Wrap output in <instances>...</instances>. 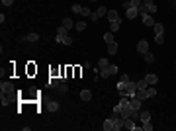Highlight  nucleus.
<instances>
[{
  "instance_id": "obj_12",
  "label": "nucleus",
  "mask_w": 176,
  "mask_h": 131,
  "mask_svg": "<svg viewBox=\"0 0 176 131\" xmlns=\"http://www.w3.org/2000/svg\"><path fill=\"white\" fill-rule=\"evenodd\" d=\"M59 84H61V78H57V76H51V78H49V86H51V88H57Z\"/></svg>"
},
{
  "instance_id": "obj_3",
  "label": "nucleus",
  "mask_w": 176,
  "mask_h": 131,
  "mask_svg": "<svg viewBox=\"0 0 176 131\" xmlns=\"http://www.w3.org/2000/svg\"><path fill=\"white\" fill-rule=\"evenodd\" d=\"M137 51H139V53H143V55L149 51V43L145 41V39H141V41L137 43Z\"/></svg>"
},
{
  "instance_id": "obj_41",
  "label": "nucleus",
  "mask_w": 176,
  "mask_h": 131,
  "mask_svg": "<svg viewBox=\"0 0 176 131\" xmlns=\"http://www.w3.org/2000/svg\"><path fill=\"white\" fill-rule=\"evenodd\" d=\"M141 2H143V4H145V6H151V4H155L153 0H141Z\"/></svg>"
},
{
  "instance_id": "obj_27",
  "label": "nucleus",
  "mask_w": 176,
  "mask_h": 131,
  "mask_svg": "<svg viewBox=\"0 0 176 131\" xmlns=\"http://www.w3.org/2000/svg\"><path fill=\"white\" fill-rule=\"evenodd\" d=\"M145 61H147V63H153L155 61V55L151 51H147V53H145Z\"/></svg>"
},
{
  "instance_id": "obj_28",
  "label": "nucleus",
  "mask_w": 176,
  "mask_h": 131,
  "mask_svg": "<svg viewBox=\"0 0 176 131\" xmlns=\"http://www.w3.org/2000/svg\"><path fill=\"white\" fill-rule=\"evenodd\" d=\"M47 108L51 110V112H57V110H59V102H49V106H47Z\"/></svg>"
},
{
  "instance_id": "obj_37",
  "label": "nucleus",
  "mask_w": 176,
  "mask_h": 131,
  "mask_svg": "<svg viewBox=\"0 0 176 131\" xmlns=\"http://www.w3.org/2000/svg\"><path fill=\"white\" fill-rule=\"evenodd\" d=\"M80 8H82V6L74 4V6H73V8H70V10H73V14H80Z\"/></svg>"
},
{
  "instance_id": "obj_5",
  "label": "nucleus",
  "mask_w": 176,
  "mask_h": 131,
  "mask_svg": "<svg viewBox=\"0 0 176 131\" xmlns=\"http://www.w3.org/2000/svg\"><path fill=\"white\" fill-rule=\"evenodd\" d=\"M143 23H145V26H149V28H153L157 22L153 20V16H151V14H147V16H143Z\"/></svg>"
},
{
  "instance_id": "obj_8",
  "label": "nucleus",
  "mask_w": 176,
  "mask_h": 131,
  "mask_svg": "<svg viewBox=\"0 0 176 131\" xmlns=\"http://www.w3.org/2000/svg\"><path fill=\"white\" fill-rule=\"evenodd\" d=\"M80 98H82L84 102H90V100H92V92H90V90H82V92H80Z\"/></svg>"
},
{
  "instance_id": "obj_40",
  "label": "nucleus",
  "mask_w": 176,
  "mask_h": 131,
  "mask_svg": "<svg viewBox=\"0 0 176 131\" xmlns=\"http://www.w3.org/2000/svg\"><path fill=\"white\" fill-rule=\"evenodd\" d=\"M0 2H2L4 6H12V2H14V0H0Z\"/></svg>"
},
{
  "instance_id": "obj_42",
  "label": "nucleus",
  "mask_w": 176,
  "mask_h": 131,
  "mask_svg": "<svg viewBox=\"0 0 176 131\" xmlns=\"http://www.w3.org/2000/svg\"><path fill=\"white\" fill-rule=\"evenodd\" d=\"M92 2H98V0H92Z\"/></svg>"
},
{
  "instance_id": "obj_33",
  "label": "nucleus",
  "mask_w": 176,
  "mask_h": 131,
  "mask_svg": "<svg viewBox=\"0 0 176 131\" xmlns=\"http://www.w3.org/2000/svg\"><path fill=\"white\" fill-rule=\"evenodd\" d=\"M108 70H110V75H111V76H116V75H117V67H116V65H110V67H108Z\"/></svg>"
},
{
  "instance_id": "obj_6",
  "label": "nucleus",
  "mask_w": 176,
  "mask_h": 131,
  "mask_svg": "<svg viewBox=\"0 0 176 131\" xmlns=\"http://www.w3.org/2000/svg\"><path fill=\"white\" fill-rule=\"evenodd\" d=\"M12 96H14V94H6V92H2V106H8L10 102H12Z\"/></svg>"
},
{
  "instance_id": "obj_30",
  "label": "nucleus",
  "mask_w": 176,
  "mask_h": 131,
  "mask_svg": "<svg viewBox=\"0 0 176 131\" xmlns=\"http://www.w3.org/2000/svg\"><path fill=\"white\" fill-rule=\"evenodd\" d=\"M141 0H129V8H139Z\"/></svg>"
},
{
  "instance_id": "obj_20",
  "label": "nucleus",
  "mask_w": 176,
  "mask_h": 131,
  "mask_svg": "<svg viewBox=\"0 0 176 131\" xmlns=\"http://www.w3.org/2000/svg\"><path fill=\"white\" fill-rule=\"evenodd\" d=\"M137 88H139V90H147L149 88V82H147V80H137Z\"/></svg>"
},
{
  "instance_id": "obj_26",
  "label": "nucleus",
  "mask_w": 176,
  "mask_h": 131,
  "mask_svg": "<svg viewBox=\"0 0 176 131\" xmlns=\"http://www.w3.org/2000/svg\"><path fill=\"white\" fill-rule=\"evenodd\" d=\"M153 29H155V33H164V28H162V23H155Z\"/></svg>"
},
{
  "instance_id": "obj_17",
  "label": "nucleus",
  "mask_w": 176,
  "mask_h": 131,
  "mask_svg": "<svg viewBox=\"0 0 176 131\" xmlns=\"http://www.w3.org/2000/svg\"><path fill=\"white\" fill-rule=\"evenodd\" d=\"M104 129L106 131H114V119H106V121H104Z\"/></svg>"
},
{
  "instance_id": "obj_14",
  "label": "nucleus",
  "mask_w": 176,
  "mask_h": 131,
  "mask_svg": "<svg viewBox=\"0 0 176 131\" xmlns=\"http://www.w3.org/2000/svg\"><path fill=\"white\" fill-rule=\"evenodd\" d=\"M108 20H110V22H114V20H117V18H120V16H117V12H116V10H108Z\"/></svg>"
},
{
  "instance_id": "obj_2",
  "label": "nucleus",
  "mask_w": 176,
  "mask_h": 131,
  "mask_svg": "<svg viewBox=\"0 0 176 131\" xmlns=\"http://www.w3.org/2000/svg\"><path fill=\"white\" fill-rule=\"evenodd\" d=\"M0 90H2V92H6V94H14V92H16V88H14V84H12V82H2V84H0Z\"/></svg>"
},
{
  "instance_id": "obj_15",
  "label": "nucleus",
  "mask_w": 176,
  "mask_h": 131,
  "mask_svg": "<svg viewBox=\"0 0 176 131\" xmlns=\"http://www.w3.org/2000/svg\"><path fill=\"white\" fill-rule=\"evenodd\" d=\"M110 23H111V31H117V29H120V26H121V18L114 20V22H110Z\"/></svg>"
},
{
  "instance_id": "obj_4",
  "label": "nucleus",
  "mask_w": 176,
  "mask_h": 131,
  "mask_svg": "<svg viewBox=\"0 0 176 131\" xmlns=\"http://www.w3.org/2000/svg\"><path fill=\"white\" fill-rule=\"evenodd\" d=\"M129 106H131V110H141V100H137L133 96V98H129Z\"/></svg>"
},
{
  "instance_id": "obj_9",
  "label": "nucleus",
  "mask_w": 176,
  "mask_h": 131,
  "mask_svg": "<svg viewBox=\"0 0 176 131\" xmlns=\"http://www.w3.org/2000/svg\"><path fill=\"white\" fill-rule=\"evenodd\" d=\"M137 14H139L141 18H143V16H147V14H149V8H147V6L143 4V2H141V6H139V8H137Z\"/></svg>"
},
{
  "instance_id": "obj_7",
  "label": "nucleus",
  "mask_w": 176,
  "mask_h": 131,
  "mask_svg": "<svg viewBox=\"0 0 176 131\" xmlns=\"http://www.w3.org/2000/svg\"><path fill=\"white\" fill-rule=\"evenodd\" d=\"M145 80L149 82V86H155L158 78H157V75H153V72H151V75H147V76H145Z\"/></svg>"
},
{
  "instance_id": "obj_36",
  "label": "nucleus",
  "mask_w": 176,
  "mask_h": 131,
  "mask_svg": "<svg viewBox=\"0 0 176 131\" xmlns=\"http://www.w3.org/2000/svg\"><path fill=\"white\" fill-rule=\"evenodd\" d=\"M151 129H153V123H151V121H145L143 123V131H151Z\"/></svg>"
},
{
  "instance_id": "obj_18",
  "label": "nucleus",
  "mask_w": 176,
  "mask_h": 131,
  "mask_svg": "<svg viewBox=\"0 0 176 131\" xmlns=\"http://www.w3.org/2000/svg\"><path fill=\"white\" fill-rule=\"evenodd\" d=\"M155 41H157V45H162L164 43V33H155Z\"/></svg>"
},
{
  "instance_id": "obj_19",
  "label": "nucleus",
  "mask_w": 176,
  "mask_h": 131,
  "mask_svg": "<svg viewBox=\"0 0 176 131\" xmlns=\"http://www.w3.org/2000/svg\"><path fill=\"white\" fill-rule=\"evenodd\" d=\"M125 129H129V131L135 129V123H133V119H131V117H127V119H125Z\"/></svg>"
},
{
  "instance_id": "obj_34",
  "label": "nucleus",
  "mask_w": 176,
  "mask_h": 131,
  "mask_svg": "<svg viewBox=\"0 0 176 131\" xmlns=\"http://www.w3.org/2000/svg\"><path fill=\"white\" fill-rule=\"evenodd\" d=\"M80 14H82V16H88V18H90V14H92V12H90L86 6H82V8H80Z\"/></svg>"
},
{
  "instance_id": "obj_35",
  "label": "nucleus",
  "mask_w": 176,
  "mask_h": 131,
  "mask_svg": "<svg viewBox=\"0 0 176 131\" xmlns=\"http://www.w3.org/2000/svg\"><path fill=\"white\" fill-rule=\"evenodd\" d=\"M63 45H73V37L65 35V37H63Z\"/></svg>"
},
{
  "instance_id": "obj_24",
  "label": "nucleus",
  "mask_w": 176,
  "mask_h": 131,
  "mask_svg": "<svg viewBox=\"0 0 176 131\" xmlns=\"http://www.w3.org/2000/svg\"><path fill=\"white\" fill-rule=\"evenodd\" d=\"M145 92H147V98H153V96H157V90H155L153 86H149V88L145 90Z\"/></svg>"
},
{
  "instance_id": "obj_1",
  "label": "nucleus",
  "mask_w": 176,
  "mask_h": 131,
  "mask_svg": "<svg viewBox=\"0 0 176 131\" xmlns=\"http://www.w3.org/2000/svg\"><path fill=\"white\" fill-rule=\"evenodd\" d=\"M20 41H39V33H28V35H20Z\"/></svg>"
},
{
  "instance_id": "obj_21",
  "label": "nucleus",
  "mask_w": 176,
  "mask_h": 131,
  "mask_svg": "<svg viewBox=\"0 0 176 131\" xmlns=\"http://www.w3.org/2000/svg\"><path fill=\"white\" fill-rule=\"evenodd\" d=\"M108 67H110L108 59H100V61H98V69H108Z\"/></svg>"
},
{
  "instance_id": "obj_32",
  "label": "nucleus",
  "mask_w": 176,
  "mask_h": 131,
  "mask_svg": "<svg viewBox=\"0 0 176 131\" xmlns=\"http://www.w3.org/2000/svg\"><path fill=\"white\" fill-rule=\"evenodd\" d=\"M104 41H106L108 45H110V43H114V35H111V33H106V35H104Z\"/></svg>"
},
{
  "instance_id": "obj_10",
  "label": "nucleus",
  "mask_w": 176,
  "mask_h": 131,
  "mask_svg": "<svg viewBox=\"0 0 176 131\" xmlns=\"http://www.w3.org/2000/svg\"><path fill=\"white\" fill-rule=\"evenodd\" d=\"M125 16H127V20L137 18V16H139V14H137V8H127V14H125Z\"/></svg>"
},
{
  "instance_id": "obj_31",
  "label": "nucleus",
  "mask_w": 176,
  "mask_h": 131,
  "mask_svg": "<svg viewBox=\"0 0 176 131\" xmlns=\"http://www.w3.org/2000/svg\"><path fill=\"white\" fill-rule=\"evenodd\" d=\"M74 28L78 29V31H84V28H86V23H84V22H76V23H74Z\"/></svg>"
},
{
  "instance_id": "obj_29",
  "label": "nucleus",
  "mask_w": 176,
  "mask_h": 131,
  "mask_svg": "<svg viewBox=\"0 0 176 131\" xmlns=\"http://www.w3.org/2000/svg\"><path fill=\"white\" fill-rule=\"evenodd\" d=\"M100 76H102V78H110V70H108V69H100Z\"/></svg>"
},
{
  "instance_id": "obj_16",
  "label": "nucleus",
  "mask_w": 176,
  "mask_h": 131,
  "mask_svg": "<svg viewBox=\"0 0 176 131\" xmlns=\"http://www.w3.org/2000/svg\"><path fill=\"white\" fill-rule=\"evenodd\" d=\"M139 119H141V121H151V113H149L147 112V110H145V112H141V116H139Z\"/></svg>"
},
{
  "instance_id": "obj_25",
  "label": "nucleus",
  "mask_w": 176,
  "mask_h": 131,
  "mask_svg": "<svg viewBox=\"0 0 176 131\" xmlns=\"http://www.w3.org/2000/svg\"><path fill=\"white\" fill-rule=\"evenodd\" d=\"M96 14H98V18H100V16H106L108 14V8H106V6H100V8L96 10Z\"/></svg>"
},
{
  "instance_id": "obj_38",
  "label": "nucleus",
  "mask_w": 176,
  "mask_h": 131,
  "mask_svg": "<svg viewBox=\"0 0 176 131\" xmlns=\"http://www.w3.org/2000/svg\"><path fill=\"white\" fill-rule=\"evenodd\" d=\"M147 8H149V14H155V12H157V6H155V4L147 6Z\"/></svg>"
},
{
  "instance_id": "obj_13",
  "label": "nucleus",
  "mask_w": 176,
  "mask_h": 131,
  "mask_svg": "<svg viewBox=\"0 0 176 131\" xmlns=\"http://www.w3.org/2000/svg\"><path fill=\"white\" fill-rule=\"evenodd\" d=\"M135 98H137V100H141V102H143V100L147 98V92H145V90H139V88H137V92H135Z\"/></svg>"
},
{
  "instance_id": "obj_39",
  "label": "nucleus",
  "mask_w": 176,
  "mask_h": 131,
  "mask_svg": "<svg viewBox=\"0 0 176 131\" xmlns=\"http://www.w3.org/2000/svg\"><path fill=\"white\" fill-rule=\"evenodd\" d=\"M88 20H90V22H96V20H98V14H96V12H92V14H90V18H88Z\"/></svg>"
},
{
  "instance_id": "obj_22",
  "label": "nucleus",
  "mask_w": 176,
  "mask_h": 131,
  "mask_svg": "<svg viewBox=\"0 0 176 131\" xmlns=\"http://www.w3.org/2000/svg\"><path fill=\"white\" fill-rule=\"evenodd\" d=\"M63 26H65L67 29H70V28H73V26H74V22H73V20H70V18H65V20H63Z\"/></svg>"
},
{
  "instance_id": "obj_23",
  "label": "nucleus",
  "mask_w": 176,
  "mask_h": 131,
  "mask_svg": "<svg viewBox=\"0 0 176 131\" xmlns=\"http://www.w3.org/2000/svg\"><path fill=\"white\" fill-rule=\"evenodd\" d=\"M57 90H59V94H67V90H69V86H67L65 82H61V84L57 86Z\"/></svg>"
},
{
  "instance_id": "obj_11",
  "label": "nucleus",
  "mask_w": 176,
  "mask_h": 131,
  "mask_svg": "<svg viewBox=\"0 0 176 131\" xmlns=\"http://www.w3.org/2000/svg\"><path fill=\"white\" fill-rule=\"evenodd\" d=\"M116 53H117V43L114 41V43L108 45V55H116Z\"/></svg>"
}]
</instances>
